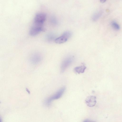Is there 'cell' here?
<instances>
[{"mask_svg":"<svg viewBox=\"0 0 122 122\" xmlns=\"http://www.w3.org/2000/svg\"><path fill=\"white\" fill-rule=\"evenodd\" d=\"M46 15L45 14L39 13L36 14L34 20L33 26L39 28H43V25L45 21Z\"/></svg>","mask_w":122,"mask_h":122,"instance_id":"1","label":"cell"},{"mask_svg":"<svg viewBox=\"0 0 122 122\" xmlns=\"http://www.w3.org/2000/svg\"><path fill=\"white\" fill-rule=\"evenodd\" d=\"M65 89V87H62L59 89L54 94L47 99L46 102V104L49 105L53 100L60 98L63 95Z\"/></svg>","mask_w":122,"mask_h":122,"instance_id":"2","label":"cell"},{"mask_svg":"<svg viewBox=\"0 0 122 122\" xmlns=\"http://www.w3.org/2000/svg\"><path fill=\"white\" fill-rule=\"evenodd\" d=\"M72 35V32L70 31L64 32L61 36L56 38L55 40V42L61 44L66 42Z\"/></svg>","mask_w":122,"mask_h":122,"instance_id":"3","label":"cell"},{"mask_svg":"<svg viewBox=\"0 0 122 122\" xmlns=\"http://www.w3.org/2000/svg\"><path fill=\"white\" fill-rule=\"evenodd\" d=\"M73 60V58L71 56L65 58L62 61L61 66V71L64 72L66 69L71 64Z\"/></svg>","mask_w":122,"mask_h":122,"instance_id":"4","label":"cell"},{"mask_svg":"<svg viewBox=\"0 0 122 122\" xmlns=\"http://www.w3.org/2000/svg\"><path fill=\"white\" fill-rule=\"evenodd\" d=\"M96 97L93 96H88L86 99L85 102L89 107H92L96 105L97 101Z\"/></svg>","mask_w":122,"mask_h":122,"instance_id":"5","label":"cell"},{"mask_svg":"<svg viewBox=\"0 0 122 122\" xmlns=\"http://www.w3.org/2000/svg\"><path fill=\"white\" fill-rule=\"evenodd\" d=\"M44 30L43 28H38L32 26L29 31V34L31 36H34L40 32L44 31Z\"/></svg>","mask_w":122,"mask_h":122,"instance_id":"6","label":"cell"},{"mask_svg":"<svg viewBox=\"0 0 122 122\" xmlns=\"http://www.w3.org/2000/svg\"><path fill=\"white\" fill-rule=\"evenodd\" d=\"M86 68V67L83 65L76 67L74 69V71L75 72L79 74L84 72Z\"/></svg>","mask_w":122,"mask_h":122,"instance_id":"7","label":"cell"},{"mask_svg":"<svg viewBox=\"0 0 122 122\" xmlns=\"http://www.w3.org/2000/svg\"><path fill=\"white\" fill-rule=\"evenodd\" d=\"M41 59V56L38 54H35L32 56L31 61L34 63H37L39 62Z\"/></svg>","mask_w":122,"mask_h":122,"instance_id":"8","label":"cell"},{"mask_svg":"<svg viewBox=\"0 0 122 122\" xmlns=\"http://www.w3.org/2000/svg\"><path fill=\"white\" fill-rule=\"evenodd\" d=\"M111 26L113 28L116 30H118L120 29L119 25L116 22L112 21L111 23Z\"/></svg>","mask_w":122,"mask_h":122,"instance_id":"9","label":"cell"},{"mask_svg":"<svg viewBox=\"0 0 122 122\" xmlns=\"http://www.w3.org/2000/svg\"><path fill=\"white\" fill-rule=\"evenodd\" d=\"M101 13L99 12L96 14L93 18V21L96 20L101 15Z\"/></svg>","mask_w":122,"mask_h":122,"instance_id":"10","label":"cell"},{"mask_svg":"<svg viewBox=\"0 0 122 122\" xmlns=\"http://www.w3.org/2000/svg\"><path fill=\"white\" fill-rule=\"evenodd\" d=\"M55 36L52 35H50L48 36V39L50 41H52L54 39Z\"/></svg>","mask_w":122,"mask_h":122,"instance_id":"11","label":"cell"},{"mask_svg":"<svg viewBox=\"0 0 122 122\" xmlns=\"http://www.w3.org/2000/svg\"><path fill=\"white\" fill-rule=\"evenodd\" d=\"M100 1L102 3H104L106 2L107 0H100Z\"/></svg>","mask_w":122,"mask_h":122,"instance_id":"12","label":"cell"}]
</instances>
